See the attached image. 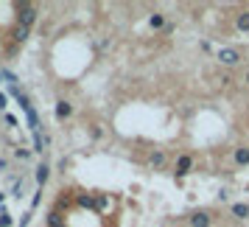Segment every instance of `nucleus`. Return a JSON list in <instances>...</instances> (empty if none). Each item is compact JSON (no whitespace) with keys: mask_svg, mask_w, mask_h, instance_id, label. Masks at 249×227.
<instances>
[{"mask_svg":"<svg viewBox=\"0 0 249 227\" xmlns=\"http://www.w3.org/2000/svg\"><path fill=\"white\" fill-rule=\"evenodd\" d=\"M36 20V9L31 3H17V25L20 28H31V23Z\"/></svg>","mask_w":249,"mask_h":227,"instance_id":"nucleus-1","label":"nucleus"},{"mask_svg":"<svg viewBox=\"0 0 249 227\" xmlns=\"http://www.w3.org/2000/svg\"><path fill=\"white\" fill-rule=\"evenodd\" d=\"M215 59H218L224 68H232V65H238V62H241V54H238L235 48H221V51L215 54Z\"/></svg>","mask_w":249,"mask_h":227,"instance_id":"nucleus-2","label":"nucleus"},{"mask_svg":"<svg viewBox=\"0 0 249 227\" xmlns=\"http://www.w3.org/2000/svg\"><path fill=\"white\" fill-rule=\"evenodd\" d=\"M191 166H193V157L191 154H182V157L177 160V177H185V174L191 171Z\"/></svg>","mask_w":249,"mask_h":227,"instance_id":"nucleus-3","label":"nucleus"},{"mask_svg":"<svg viewBox=\"0 0 249 227\" xmlns=\"http://www.w3.org/2000/svg\"><path fill=\"white\" fill-rule=\"evenodd\" d=\"M191 227H210V216L204 213V210H196L191 216Z\"/></svg>","mask_w":249,"mask_h":227,"instance_id":"nucleus-4","label":"nucleus"},{"mask_svg":"<svg viewBox=\"0 0 249 227\" xmlns=\"http://www.w3.org/2000/svg\"><path fill=\"white\" fill-rule=\"evenodd\" d=\"M70 113H73V107H70L68 101H56V118H59V121H65Z\"/></svg>","mask_w":249,"mask_h":227,"instance_id":"nucleus-5","label":"nucleus"},{"mask_svg":"<svg viewBox=\"0 0 249 227\" xmlns=\"http://www.w3.org/2000/svg\"><path fill=\"white\" fill-rule=\"evenodd\" d=\"M48 225L51 227H65V216L59 213V210H51V213H48Z\"/></svg>","mask_w":249,"mask_h":227,"instance_id":"nucleus-6","label":"nucleus"},{"mask_svg":"<svg viewBox=\"0 0 249 227\" xmlns=\"http://www.w3.org/2000/svg\"><path fill=\"white\" fill-rule=\"evenodd\" d=\"M48 177H51V169H48L45 163H42V166L36 169V185H45V182H48Z\"/></svg>","mask_w":249,"mask_h":227,"instance_id":"nucleus-7","label":"nucleus"},{"mask_svg":"<svg viewBox=\"0 0 249 227\" xmlns=\"http://www.w3.org/2000/svg\"><path fill=\"white\" fill-rule=\"evenodd\" d=\"M232 216H238V219H247V216H249V205L235 202V205H232Z\"/></svg>","mask_w":249,"mask_h":227,"instance_id":"nucleus-8","label":"nucleus"},{"mask_svg":"<svg viewBox=\"0 0 249 227\" xmlns=\"http://www.w3.org/2000/svg\"><path fill=\"white\" fill-rule=\"evenodd\" d=\"M235 163H238V166H247V163H249V149H244V146L235 149Z\"/></svg>","mask_w":249,"mask_h":227,"instance_id":"nucleus-9","label":"nucleus"},{"mask_svg":"<svg viewBox=\"0 0 249 227\" xmlns=\"http://www.w3.org/2000/svg\"><path fill=\"white\" fill-rule=\"evenodd\" d=\"M235 25L241 28V31H249V12H244V14H238V20H235Z\"/></svg>","mask_w":249,"mask_h":227,"instance_id":"nucleus-10","label":"nucleus"},{"mask_svg":"<svg viewBox=\"0 0 249 227\" xmlns=\"http://www.w3.org/2000/svg\"><path fill=\"white\" fill-rule=\"evenodd\" d=\"M148 23H151V28H162V25H165V17H162V14H151Z\"/></svg>","mask_w":249,"mask_h":227,"instance_id":"nucleus-11","label":"nucleus"},{"mask_svg":"<svg viewBox=\"0 0 249 227\" xmlns=\"http://www.w3.org/2000/svg\"><path fill=\"white\" fill-rule=\"evenodd\" d=\"M162 163H165V154H162V151H154V154H151V166H154V169H160Z\"/></svg>","mask_w":249,"mask_h":227,"instance_id":"nucleus-12","label":"nucleus"},{"mask_svg":"<svg viewBox=\"0 0 249 227\" xmlns=\"http://www.w3.org/2000/svg\"><path fill=\"white\" fill-rule=\"evenodd\" d=\"M25 37H28V28H20V25H17V31H14V39H17V42H23Z\"/></svg>","mask_w":249,"mask_h":227,"instance_id":"nucleus-13","label":"nucleus"},{"mask_svg":"<svg viewBox=\"0 0 249 227\" xmlns=\"http://www.w3.org/2000/svg\"><path fill=\"white\" fill-rule=\"evenodd\" d=\"M79 205H81V208H92V196H90V193H87V196L81 193V196H79Z\"/></svg>","mask_w":249,"mask_h":227,"instance_id":"nucleus-14","label":"nucleus"},{"mask_svg":"<svg viewBox=\"0 0 249 227\" xmlns=\"http://www.w3.org/2000/svg\"><path fill=\"white\" fill-rule=\"evenodd\" d=\"M12 225V216L9 213H0V227H9Z\"/></svg>","mask_w":249,"mask_h":227,"instance_id":"nucleus-15","label":"nucleus"},{"mask_svg":"<svg viewBox=\"0 0 249 227\" xmlns=\"http://www.w3.org/2000/svg\"><path fill=\"white\" fill-rule=\"evenodd\" d=\"M107 205H109V199H107V196H98V199H95V208H107Z\"/></svg>","mask_w":249,"mask_h":227,"instance_id":"nucleus-16","label":"nucleus"},{"mask_svg":"<svg viewBox=\"0 0 249 227\" xmlns=\"http://www.w3.org/2000/svg\"><path fill=\"white\" fill-rule=\"evenodd\" d=\"M3 199H6V196H3V193H0V202H3Z\"/></svg>","mask_w":249,"mask_h":227,"instance_id":"nucleus-17","label":"nucleus"},{"mask_svg":"<svg viewBox=\"0 0 249 227\" xmlns=\"http://www.w3.org/2000/svg\"><path fill=\"white\" fill-rule=\"evenodd\" d=\"M247 84H249V73H247Z\"/></svg>","mask_w":249,"mask_h":227,"instance_id":"nucleus-18","label":"nucleus"}]
</instances>
